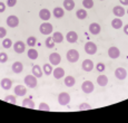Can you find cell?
Segmentation results:
<instances>
[{
    "label": "cell",
    "instance_id": "cell-1",
    "mask_svg": "<svg viewBox=\"0 0 128 123\" xmlns=\"http://www.w3.org/2000/svg\"><path fill=\"white\" fill-rule=\"evenodd\" d=\"M66 57H67V60L69 63H76L79 59V53L76 49H69L66 54Z\"/></svg>",
    "mask_w": 128,
    "mask_h": 123
},
{
    "label": "cell",
    "instance_id": "cell-2",
    "mask_svg": "<svg viewBox=\"0 0 128 123\" xmlns=\"http://www.w3.org/2000/svg\"><path fill=\"white\" fill-rule=\"evenodd\" d=\"M52 30H54L52 25L49 23H44L39 27V31H40L42 35H50V34L52 33Z\"/></svg>",
    "mask_w": 128,
    "mask_h": 123
},
{
    "label": "cell",
    "instance_id": "cell-3",
    "mask_svg": "<svg viewBox=\"0 0 128 123\" xmlns=\"http://www.w3.org/2000/svg\"><path fill=\"white\" fill-rule=\"evenodd\" d=\"M69 102H70V95L68 94V93L62 92V93H60V94L58 95V103L60 105L66 106V105L69 104Z\"/></svg>",
    "mask_w": 128,
    "mask_h": 123
},
{
    "label": "cell",
    "instance_id": "cell-4",
    "mask_svg": "<svg viewBox=\"0 0 128 123\" xmlns=\"http://www.w3.org/2000/svg\"><path fill=\"white\" fill-rule=\"evenodd\" d=\"M24 84L30 88H35L37 86V83H38L37 82V77L34 75H27L26 77H24Z\"/></svg>",
    "mask_w": 128,
    "mask_h": 123
},
{
    "label": "cell",
    "instance_id": "cell-5",
    "mask_svg": "<svg viewBox=\"0 0 128 123\" xmlns=\"http://www.w3.org/2000/svg\"><path fill=\"white\" fill-rule=\"evenodd\" d=\"M94 88H95L94 83L90 82V81H85V82L82 84V90L84 93H86V94H90V93L94 91Z\"/></svg>",
    "mask_w": 128,
    "mask_h": 123
},
{
    "label": "cell",
    "instance_id": "cell-6",
    "mask_svg": "<svg viewBox=\"0 0 128 123\" xmlns=\"http://www.w3.org/2000/svg\"><path fill=\"white\" fill-rule=\"evenodd\" d=\"M85 51L88 54V55H94V54L97 53V46H96L95 43L92 41H88L85 45Z\"/></svg>",
    "mask_w": 128,
    "mask_h": 123
},
{
    "label": "cell",
    "instance_id": "cell-7",
    "mask_svg": "<svg viewBox=\"0 0 128 123\" xmlns=\"http://www.w3.org/2000/svg\"><path fill=\"white\" fill-rule=\"evenodd\" d=\"M19 25V18L14 15H11L7 18V26L10 27V28H16Z\"/></svg>",
    "mask_w": 128,
    "mask_h": 123
},
{
    "label": "cell",
    "instance_id": "cell-8",
    "mask_svg": "<svg viewBox=\"0 0 128 123\" xmlns=\"http://www.w3.org/2000/svg\"><path fill=\"white\" fill-rule=\"evenodd\" d=\"M14 50L16 51L17 54L24 53V50H26V45H24V41H21V40L16 41V43L14 44Z\"/></svg>",
    "mask_w": 128,
    "mask_h": 123
},
{
    "label": "cell",
    "instance_id": "cell-9",
    "mask_svg": "<svg viewBox=\"0 0 128 123\" xmlns=\"http://www.w3.org/2000/svg\"><path fill=\"white\" fill-rule=\"evenodd\" d=\"M115 76H116V78H118L119 81H124L125 78L127 77V71L122 67H118V68H116V71H115Z\"/></svg>",
    "mask_w": 128,
    "mask_h": 123
},
{
    "label": "cell",
    "instance_id": "cell-10",
    "mask_svg": "<svg viewBox=\"0 0 128 123\" xmlns=\"http://www.w3.org/2000/svg\"><path fill=\"white\" fill-rule=\"evenodd\" d=\"M108 55H109L110 58H112V59H116L120 56V50L119 48L116 47V46H112V47H109L108 49Z\"/></svg>",
    "mask_w": 128,
    "mask_h": 123
},
{
    "label": "cell",
    "instance_id": "cell-11",
    "mask_svg": "<svg viewBox=\"0 0 128 123\" xmlns=\"http://www.w3.org/2000/svg\"><path fill=\"white\" fill-rule=\"evenodd\" d=\"M49 62L51 65H58L61 62V56L58 53H52L49 55Z\"/></svg>",
    "mask_w": 128,
    "mask_h": 123
},
{
    "label": "cell",
    "instance_id": "cell-12",
    "mask_svg": "<svg viewBox=\"0 0 128 123\" xmlns=\"http://www.w3.org/2000/svg\"><path fill=\"white\" fill-rule=\"evenodd\" d=\"M82 70L85 71V72H87V73L92 72V71L94 70V63H92V59H85V60L82 62Z\"/></svg>",
    "mask_w": 128,
    "mask_h": 123
},
{
    "label": "cell",
    "instance_id": "cell-13",
    "mask_svg": "<svg viewBox=\"0 0 128 123\" xmlns=\"http://www.w3.org/2000/svg\"><path fill=\"white\" fill-rule=\"evenodd\" d=\"M66 39H67V41L68 43H70V44H74V43H76V41L78 40V35H77V33L76 31H68L67 33V35H66Z\"/></svg>",
    "mask_w": 128,
    "mask_h": 123
},
{
    "label": "cell",
    "instance_id": "cell-14",
    "mask_svg": "<svg viewBox=\"0 0 128 123\" xmlns=\"http://www.w3.org/2000/svg\"><path fill=\"white\" fill-rule=\"evenodd\" d=\"M100 30H102V27H100L99 24L92 23V24L89 25V31H90V34H92V35H98V34L100 33Z\"/></svg>",
    "mask_w": 128,
    "mask_h": 123
},
{
    "label": "cell",
    "instance_id": "cell-15",
    "mask_svg": "<svg viewBox=\"0 0 128 123\" xmlns=\"http://www.w3.org/2000/svg\"><path fill=\"white\" fill-rule=\"evenodd\" d=\"M0 84H1V87L4 88V91H9L11 88V86H12V81L10 80V78L4 77V78H2L1 80Z\"/></svg>",
    "mask_w": 128,
    "mask_h": 123
},
{
    "label": "cell",
    "instance_id": "cell-16",
    "mask_svg": "<svg viewBox=\"0 0 128 123\" xmlns=\"http://www.w3.org/2000/svg\"><path fill=\"white\" fill-rule=\"evenodd\" d=\"M52 74L56 80H60V78H62L65 76V70L62 67H57L55 70H52Z\"/></svg>",
    "mask_w": 128,
    "mask_h": 123
},
{
    "label": "cell",
    "instance_id": "cell-17",
    "mask_svg": "<svg viewBox=\"0 0 128 123\" xmlns=\"http://www.w3.org/2000/svg\"><path fill=\"white\" fill-rule=\"evenodd\" d=\"M14 91V94H16L17 96H24L27 93V88L24 87V85H17Z\"/></svg>",
    "mask_w": 128,
    "mask_h": 123
},
{
    "label": "cell",
    "instance_id": "cell-18",
    "mask_svg": "<svg viewBox=\"0 0 128 123\" xmlns=\"http://www.w3.org/2000/svg\"><path fill=\"white\" fill-rule=\"evenodd\" d=\"M112 12H114V15L116 17H122L126 14V10L124 9L122 6H115L114 9H112Z\"/></svg>",
    "mask_w": 128,
    "mask_h": 123
},
{
    "label": "cell",
    "instance_id": "cell-19",
    "mask_svg": "<svg viewBox=\"0 0 128 123\" xmlns=\"http://www.w3.org/2000/svg\"><path fill=\"white\" fill-rule=\"evenodd\" d=\"M11 68H12V72H14V73L19 74V73L22 72L24 65H22V63H20V62H14V63L12 64V67Z\"/></svg>",
    "mask_w": 128,
    "mask_h": 123
},
{
    "label": "cell",
    "instance_id": "cell-20",
    "mask_svg": "<svg viewBox=\"0 0 128 123\" xmlns=\"http://www.w3.org/2000/svg\"><path fill=\"white\" fill-rule=\"evenodd\" d=\"M52 15L55 18L60 19V18H62L64 15H65V10H64L61 7H56V8L52 10Z\"/></svg>",
    "mask_w": 128,
    "mask_h": 123
},
{
    "label": "cell",
    "instance_id": "cell-21",
    "mask_svg": "<svg viewBox=\"0 0 128 123\" xmlns=\"http://www.w3.org/2000/svg\"><path fill=\"white\" fill-rule=\"evenodd\" d=\"M50 16H51V14L48 9H41V10L39 11V17H40V19H42V20H45V21L50 19Z\"/></svg>",
    "mask_w": 128,
    "mask_h": 123
},
{
    "label": "cell",
    "instance_id": "cell-22",
    "mask_svg": "<svg viewBox=\"0 0 128 123\" xmlns=\"http://www.w3.org/2000/svg\"><path fill=\"white\" fill-rule=\"evenodd\" d=\"M97 84L99 86H106L108 84V77L104 74H102V75H99L97 77Z\"/></svg>",
    "mask_w": 128,
    "mask_h": 123
},
{
    "label": "cell",
    "instance_id": "cell-23",
    "mask_svg": "<svg viewBox=\"0 0 128 123\" xmlns=\"http://www.w3.org/2000/svg\"><path fill=\"white\" fill-rule=\"evenodd\" d=\"M64 8L68 11H71L75 8V1L74 0H65L64 1Z\"/></svg>",
    "mask_w": 128,
    "mask_h": 123
},
{
    "label": "cell",
    "instance_id": "cell-24",
    "mask_svg": "<svg viewBox=\"0 0 128 123\" xmlns=\"http://www.w3.org/2000/svg\"><path fill=\"white\" fill-rule=\"evenodd\" d=\"M75 83H76V80H75V77L74 76H66L65 77V85L67 86V87H72L74 85H75Z\"/></svg>",
    "mask_w": 128,
    "mask_h": 123
},
{
    "label": "cell",
    "instance_id": "cell-25",
    "mask_svg": "<svg viewBox=\"0 0 128 123\" xmlns=\"http://www.w3.org/2000/svg\"><path fill=\"white\" fill-rule=\"evenodd\" d=\"M32 75L36 76L37 78H40L41 76H42V71H41V68L39 65L32 66Z\"/></svg>",
    "mask_w": 128,
    "mask_h": 123
},
{
    "label": "cell",
    "instance_id": "cell-26",
    "mask_svg": "<svg viewBox=\"0 0 128 123\" xmlns=\"http://www.w3.org/2000/svg\"><path fill=\"white\" fill-rule=\"evenodd\" d=\"M27 55H28V57L30 58V59L35 60V59H37V58H38V51H37V49L31 47L28 51H27Z\"/></svg>",
    "mask_w": 128,
    "mask_h": 123
},
{
    "label": "cell",
    "instance_id": "cell-27",
    "mask_svg": "<svg viewBox=\"0 0 128 123\" xmlns=\"http://www.w3.org/2000/svg\"><path fill=\"white\" fill-rule=\"evenodd\" d=\"M112 28H115V29L122 28V19H119V17H116L115 19H112Z\"/></svg>",
    "mask_w": 128,
    "mask_h": 123
},
{
    "label": "cell",
    "instance_id": "cell-28",
    "mask_svg": "<svg viewBox=\"0 0 128 123\" xmlns=\"http://www.w3.org/2000/svg\"><path fill=\"white\" fill-rule=\"evenodd\" d=\"M22 106L28 107V109H35V103L31 98H24L22 101Z\"/></svg>",
    "mask_w": 128,
    "mask_h": 123
},
{
    "label": "cell",
    "instance_id": "cell-29",
    "mask_svg": "<svg viewBox=\"0 0 128 123\" xmlns=\"http://www.w3.org/2000/svg\"><path fill=\"white\" fill-rule=\"evenodd\" d=\"M52 39H54L55 43L60 44V43H62V40H64V36H62V34L61 33L56 31V33H54V35H52Z\"/></svg>",
    "mask_w": 128,
    "mask_h": 123
},
{
    "label": "cell",
    "instance_id": "cell-30",
    "mask_svg": "<svg viewBox=\"0 0 128 123\" xmlns=\"http://www.w3.org/2000/svg\"><path fill=\"white\" fill-rule=\"evenodd\" d=\"M76 16H77L78 19L82 20V19H86L87 18V11L85 9H78L77 12H76Z\"/></svg>",
    "mask_w": 128,
    "mask_h": 123
},
{
    "label": "cell",
    "instance_id": "cell-31",
    "mask_svg": "<svg viewBox=\"0 0 128 123\" xmlns=\"http://www.w3.org/2000/svg\"><path fill=\"white\" fill-rule=\"evenodd\" d=\"M45 44H46V47H47V48H54V47H55V44H56V43L54 41L52 37H48V38L46 39Z\"/></svg>",
    "mask_w": 128,
    "mask_h": 123
},
{
    "label": "cell",
    "instance_id": "cell-32",
    "mask_svg": "<svg viewBox=\"0 0 128 123\" xmlns=\"http://www.w3.org/2000/svg\"><path fill=\"white\" fill-rule=\"evenodd\" d=\"M11 46H12V41L10 38H4V40H2V47L4 48L8 49V48H10Z\"/></svg>",
    "mask_w": 128,
    "mask_h": 123
},
{
    "label": "cell",
    "instance_id": "cell-33",
    "mask_svg": "<svg viewBox=\"0 0 128 123\" xmlns=\"http://www.w3.org/2000/svg\"><path fill=\"white\" fill-rule=\"evenodd\" d=\"M42 68H44V73H45L46 75H50V74L52 73V67H51V64H45Z\"/></svg>",
    "mask_w": 128,
    "mask_h": 123
},
{
    "label": "cell",
    "instance_id": "cell-34",
    "mask_svg": "<svg viewBox=\"0 0 128 123\" xmlns=\"http://www.w3.org/2000/svg\"><path fill=\"white\" fill-rule=\"evenodd\" d=\"M36 43H37V39H36V37L30 36V37H28V38H27V45H28V46H30V47H32V46H35V45H36Z\"/></svg>",
    "mask_w": 128,
    "mask_h": 123
},
{
    "label": "cell",
    "instance_id": "cell-35",
    "mask_svg": "<svg viewBox=\"0 0 128 123\" xmlns=\"http://www.w3.org/2000/svg\"><path fill=\"white\" fill-rule=\"evenodd\" d=\"M4 101L8 103H11V104H17L16 96H14V95H7V96L4 97Z\"/></svg>",
    "mask_w": 128,
    "mask_h": 123
},
{
    "label": "cell",
    "instance_id": "cell-36",
    "mask_svg": "<svg viewBox=\"0 0 128 123\" xmlns=\"http://www.w3.org/2000/svg\"><path fill=\"white\" fill-rule=\"evenodd\" d=\"M82 6L87 9H92L94 7V1L92 0H84L82 1Z\"/></svg>",
    "mask_w": 128,
    "mask_h": 123
},
{
    "label": "cell",
    "instance_id": "cell-37",
    "mask_svg": "<svg viewBox=\"0 0 128 123\" xmlns=\"http://www.w3.org/2000/svg\"><path fill=\"white\" fill-rule=\"evenodd\" d=\"M105 68H106V66H105L104 63H98L97 65H96V70H97V72H99V73L105 72Z\"/></svg>",
    "mask_w": 128,
    "mask_h": 123
},
{
    "label": "cell",
    "instance_id": "cell-38",
    "mask_svg": "<svg viewBox=\"0 0 128 123\" xmlns=\"http://www.w3.org/2000/svg\"><path fill=\"white\" fill-rule=\"evenodd\" d=\"M39 110L40 111H50V107L47 103H40L39 104Z\"/></svg>",
    "mask_w": 128,
    "mask_h": 123
},
{
    "label": "cell",
    "instance_id": "cell-39",
    "mask_svg": "<svg viewBox=\"0 0 128 123\" xmlns=\"http://www.w3.org/2000/svg\"><path fill=\"white\" fill-rule=\"evenodd\" d=\"M79 110H92V106H90L88 103H82V104L79 105V107H78Z\"/></svg>",
    "mask_w": 128,
    "mask_h": 123
},
{
    "label": "cell",
    "instance_id": "cell-40",
    "mask_svg": "<svg viewBox=\"0 0 128 123\" xmlns=\"http://www.w3.org/2000/svg\"><path fill=\"white\" fill-rule=\"evenodd\" d=\"M8 60V55L6 53H0V63H6Z\"/></svg>",
    "mask_w": 128,
    "mask_h": 123
},
{
    "label": "cell",
    "instance_id": "cell-41",
    "mask_svg": "<svg viewBox=\"0 0 128 123\" xmlns=\"http://www.w3.org/2000/svg\"><path fill=\"white\" fill-rule=\"evenodd\" d=\"M17 5V0H7V6L8 7H14Z\"/></svg>",
    "mask_w": 128,
    "mask_h": 123
},
{
    "label": "cell",
    "instance_id": "cell-42",
    "mask_svg": "<svg viewBox=\"0 0 128 123\" xmlns=\"http://www.w3.org/2000/svg\"><path fill=\"white\" fill-rule=\"evenodd\" d=\"M6 35H7L6 28H4V27H0V38H4V37H6Z\"/></svg>",
    "mask_w": 128,
    "mask_h": 123
},
{
    "label": "cell",
    "instance_id": "cell-43",
    "mask_svg": "<svg viewBox=\"0 0 128 123\" xmlns=\"http://www.w3.org/2000/svg\"><path fill=\"white\" fill-rule=\"evenodd\" d=\"M4 10H6V5L0 1V12H4Z\"/></svg>",
    "mask_w": 128,
    "mask_h": 123
},
{
    "label": "cell",
    "instance_id": "cell-44",
    "mask_svg": "<svg viewBox=\"0 0 128 123\" xmlns=\"http://www.w3.org/2000/svg\"><path fill=\"white\" fill-rule=\"evenodd\" d=\"M119 2L122 6H128V0H119Z\"/></svg>",
    "mask_w": 128,
    "mask_h": 123
},
{
    "label": "cell",
    "instance_id": "cell-45",
    "mask_svg": "<svg viewBox=\"0 0 128 123\" xmlns=\"http://www.w3.org/2000/svg\"><path fill=\"white\" fill-rule=\"evenodd\" d=\"M124 33L128 36V25H125V27H124Z\"/></svg>",
    "mask_w": 128,
    "mask_h": 123
},
{
    "label": "cell",
    "instance_id": "cell-46",
    "mask_svg": "<svg viewBox=\"0 0 128 123\" xmlns=\"http://www.w3.org/2000/svg\"><path fill=\"white\" fill-rule=\"evenodd\" d=\"M100 1H102V0H100Z\"/></svg>",
    "mask_w": 128,
    "mask_h": 123
}]
</instances>
